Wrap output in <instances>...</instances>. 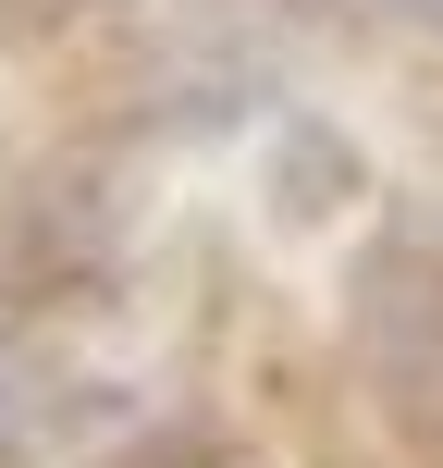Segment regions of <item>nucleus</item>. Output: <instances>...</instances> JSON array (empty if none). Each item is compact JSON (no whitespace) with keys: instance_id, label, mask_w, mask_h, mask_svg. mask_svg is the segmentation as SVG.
<instances>
[{"instance_id":"nucleus-1","label":"nucleus","mask_w":443,"mask_h":468,"mask_svg":"<svg viewBox=\"0 0 443 468\" xmlns=\"http://www.w3.org/2000/svg\"><path fill=\"white\" fill-rule=\"evenodd\" d=\"M357 308H370L382 370L419 382V395H443V234H395V247H382V271L357 283Z\"/></svg>"}]
</instances>
